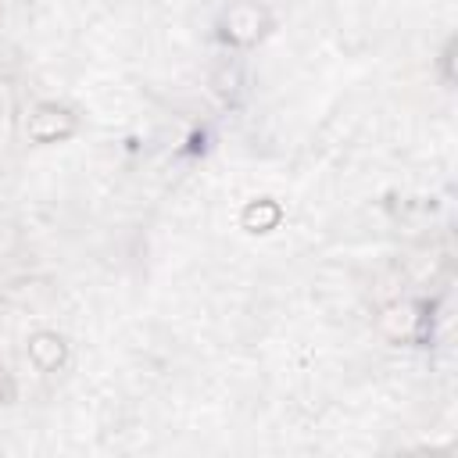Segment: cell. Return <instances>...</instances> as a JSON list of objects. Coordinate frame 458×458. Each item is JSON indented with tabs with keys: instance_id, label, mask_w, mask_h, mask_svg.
I'll use <instances>...</instances> for the list:
<instances>
[{
	"instance_id": "2",
	"label": "cell",
	"mask_w": 458,
	"mask_h": 458,
	"mask_svg": "<svg viewBox=\"0 0 458 458\" xmlns=\"http://www.w3.org/2000/svg\"><path fill=\"white\" fill-rule=\"evenodd\" d=\"M225 36L233 43H254L261 36V11L254 4H240L225 18Z\"/></svg>"
},
{
	"instance_id": "1",
	"label": "cell",
	"mask_w": 458,
	"mask_h": 458,
	"mask_svg": "<svg viewBox=\"0 0 458 458\" xmlns=\"http://www.w3.org/2000/svg\"><path fill=\"white\" fill-rule=\"evenodd\" d=\"M75 129V118L64 111V107H39L32 118H29V136L39 140V143H54L61 136H68Z\"/></svg>"
},
{
	"instance_id": "3",
	"label": "cell",
	"mask_w": 458,
	"mask_h": 458,
	"mask_svg": "<svg viewBox=\"0 0 458 458\" xmlns=\"http://www.w3.org/2000/svg\"><path fill=\"white\" fill-rule=\"evenodd\" d=\"M29 354H32V361L39 365V369H57L61 361H64V344H61V336H54V333H36L32 340H29Z\"/></svg>"
},
{
	"instance_id": "4",
	"label": "cell",
	"mask_w": 458,
	"mask_h": 458,
	"mask_svg": "<svg viewBox=\"0 0 458 458\" xmlns=\"http://www.w3.org/2000/svg\"><path fill=\"white\" fill-rule=\"evenodd\" d=\"M0 397H4V376H0Z\"/></svg>"
}]
</instances>
